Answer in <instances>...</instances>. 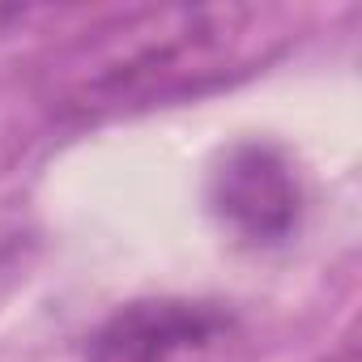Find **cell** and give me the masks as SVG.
<instances>
[{"label": "cell", "mask_w": 362, "mask_h": 362, "mask_svg": "<svg viewBox=\"0 0 362 362\" xmlns=\"http://www.w3.org/2000/svg\"><path fill=\"white\" fill-rule=\"evenodd\" d=\"M273 13L252 5H166L119 18L77 43L52 73L47 107L64 124H98L201 98L264 60Z\"/></svg>", "instance_id": "1"}, {"label": "cell", "mask_w": 362, "mask_h": 362, "mask_svg": "<svg viewBox=\"0 0 362 362\" xmlns=\"http://www.w3.org/2000/svg\"><path fill=\"white\" fill-rule=\"evenodd\" d=\"M235 311L201 298H141L119 307L90 341V362H235Z\"/></svg>", "instance_id": "2"}, {"label": "cell", "mask_w": 362, "mask_h": 362, "mask_svg": "<svg viewBox=\"0 0 362 362\" xmlns=\"http://www.w3.org/2000/svg\"><path fill=\"white\" fill-rule=\"evenodd\" d=\"M214 209L252 247L286 243L303 222V184L294 162L264 141L235 145L214 170Z\"/></svg>", "instance_id": "3"}, {"label": "cell", "mask_w": 362, "mask_h": 362, "mask_svg": "<svg viewBox=\"0 0 362 362\" xmlns=\"http://www.w3.org/2000/svg\"><path fill=\"white\" fill-rule=\"evenodd\" d=\"M332 362H354V345H345V349H341V358H332Z\"/></svg>", "instance_id": "4"}]
</instances>
